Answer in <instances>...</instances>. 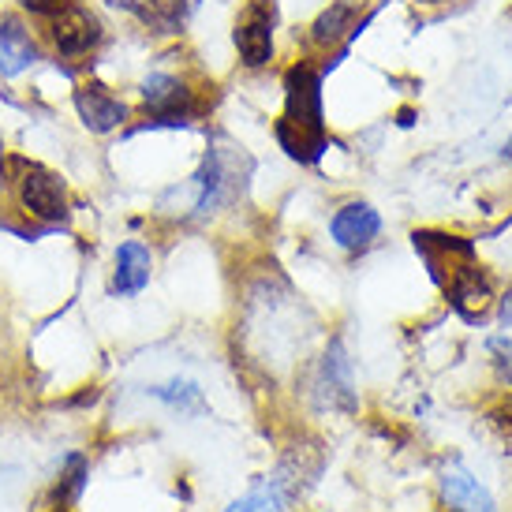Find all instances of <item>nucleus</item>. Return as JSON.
I'll list each match as a JSON object with an SVG mask.
<instances>
[{
    "label": "nucleus",
    "mask_w": 512,
    "mask_h": 512,
    "mask_svg": "<svg viewBox=\"0 0 512 512\" xmlns=\"http://www.w3.org/2000/svg\"><path fill=\"white\" fill-rule=\"evenodd\" d=\"M251 172H255V161L243 154V146L221 143L206 154L202 169L195 172L191 180H184L180 187H169V191L157 199V210L206 221L210 214L225 210L228 202L240 199V191Z\"/></svg>",
    "instance_id": "obj_1"
},
{
    "label": "nucleus",
    "mask_w": 512,
    "mask_h": 512,
    "mask_svg": "<svg viewBox=\"0 0 512 512\" xmlns=\"http://www.w3.org/2000/svg\"><path fill=\"white\" fill-rule=\"evenodd\" d=\"M277 143L292 161L314 165L326 154V124H322V72L299 60L285 75V116L277 120Z\"/></svg>",
    "instance_id": "obj_2"
},
{
    "label": "nucleus",
    "mask_w": 512,
    "mask_h": 512,
    "mask_svg": "<svg viewBox=\"0 0 512 512\" xmlns=\"http://www.w3.org/2000/svg\"><path fill=\"white\" fill-rule=\"evenodd\" d=\"M0 191H8L15 214L42 228H53L68 217V187L53 169H45L27 157H4L0 165Z\"/></svg>",
    "instance_id": "obj_3"
},
{
    "label": "nucleus",
    "mask_w": 512,
    "mask_h": 512,
    "mask_svg": "<svg viewBox=\"0 0 512 512\" xmlns=\"http://www.w3.org/2000/svg\"><path fill=\"white\" fill-rule=\"evenodd\" d=\"M139 94H143V109H146V120H150L146 128H184V124H191L199 116L195 90L169 72L146 75Z\"/></svg>",
    "instance_id": "obj_4"
},
{
    "label": "nucleus",
    "mask_w": 512,
    "mask_h": 512,
    "mask_svg": "<svg viewBox=\"0 0 512 512\" xmlns=\"http://www.w3.org/2000/svg\"><path fill=\"white\" fill-rule=\"evenodd\" d=\"M45 38H49V49L60 60H79V57H90L98 49L105 30H101L98 15L90 12V8H83L79 0H72L68 8H60L57 15L45 19Z\"/></svg>",
    "instance_id": "obj_5"
},
{
    "label": "nucleus",
    "mask_w": 512,
    "mask_h": 512,
    "mask_svg": "<svg viewBox=\"0 0 512 512\" xmlns=\"http://www.w3.org/2000/svg\"><path fill=\"white\" fill-rule=\"evenodd\" d=\"M273 27H277V0H251L240 12L232 42L243 68H266L273 60Z\"/></svg>",
    "instance_id": "obj_6"
},
{
    "label": "nucleus",
    "mask_w": 512,
    "mask_h": 512,
    "mask_svg": "<svg viewBox=\"0 0 512 512\" xmlns=\"http://www.w3.org/2000/svg\"><path fill=\"white\" fill-rule=\"evenodd\" d=\"M318 468H303V460L299 456H292V460H285L281 468L273 471V475H266L262 483L247 494V498H240V501H232L225 512H281L288 505V501L296 498L303 486L311 483L307 475H314Z\"/></svg>",
    "instance_id": "obj_7"
},
{
    "label": "nucleus",
    "mask_w": 512,
    "mask_h": 512,
    "mask_svg": "<svg viewBox=\"0 0 512 512\" xmlns=\"http://www.w3.org/2000/svg\"><path fill=\"white\" fill-rule=\"evenodd\" d=\"M445 292H449L453 307L464 314L468 322H483L486 314L494 311V299H498L490 273H486L475 258H471V262H460V266L445 277Z\"/></svg>",
    "instance_id": "obj_8"
},
{
    "label": "nucleus",
    "mask_w": 512,
    "mask_h": 512,
    "mask_svg": "<svg viewBox=\"0 0 512 512\" xmlns=\"http://www.w3.org/2000/svg\"><path fill=\"white\" fill-rule=\"evenodd\" d=\"M75 113H79V120L94 135H109V131L128 124L131 109L116 94H109L101 83H83L75 86Z\"/></svg>",
    "instance_id": "obj_9"
},
{
    "label": "nucleus",
    "mask_w": 512,
    "mask_h": 512,
    "mask_svg": "<svg viewBox=\"0 0 512 512\" xmlns=\"http://www.w3.org/2000/svg\"><path fill=\"white\" fill-rule=\"evenodd\" d=\"M42 60V45L30 34L27 19L23 15H0V75H15L30 72L34 64Z\"/></svg>",
    "instance_id": "obj_10"
},
{
    "label": "nucleus",
    "mask_w": 512,
    "mask_h": 512,
    "mask_svg": "<svg viewBox=\"0 0 512 512\" xmlns=\"http://www.w3.org/2000/svg\"><path fill=\"white\" fill-rule=\"evenodd\" d=\"M116 12L139 19L154 34H180L199 0H105Z\"/></svg>",
    "instance_id": "obj_11"
},
{
    "label": "nucleus",
    "mask_w": 512,
    "mask_h": 512,
    "mask_svg": "<svg viewBox=\"0 0 512 512\" xmlns=\"http://www.w3.org/2000/svg\"><path fill=\"white\" fill-rule=\"evenodd\" d=\"M329 236L344 251H363L382 236V217L370 202H348L329 221Z\"/></svg>",
    "instance_id": "obj_12"
},
{
    "label": "nucleus",
    "mask_w": 512,
    "mask_h": 512,
    "mask_svg": "<svg viewBox=\"0 0 512 512\" xmlns=\"http://www.w3.org/2000/svg\"><path fill=\"white\" fill-rule=\"evenodd\" d=\"M318 393L326 397L329 408H356V382H352V359L344 352V341L333 337L322 356V374H318Z\"/></svg>",
    "instance_id": "obj_13"
},
{
    "label": "nucleus",
    "mask_w": 512,
    "mask_h": 512,
    "mask_svg": "<svg viewBox=\"0 0 512 512\" xmlns=\"http://www.w3.org/2000/svg\"><path fill=\"white\" fill-rule=\"evenodd\" d=\"M441 498H445L449 512H498L490 490L460 460H453L449 468L441 471Z\"/></svg>",
    "instance_id": "obj_14"
},
{
    "label": "nucleus",
    "mask_w": 512,
    "mask_h": 512,
    "mask_svg": "<svg viewBox=\"0 0 512 512\" xmlns=\"http://www.w3.org/2000/svg\"><path fill=\"white\" fill-rule=\"evenodd\" d=\"M154 273V255L139 240H128L116 247V270H113V292L116 296H139L150 285Z\"/></svg>",
    "instance_id": "obj_15"
},
{
    "label": "nucleus",
    "mask_w": 512,
    "mask_h": 512,
    "mask_svg": "<svg viewBox=\"0 0 512 512\" xmlns=\"http://www.w3.org/2000/svg\"><path fill=\"white\" fill-rule=\"evenodd\" d=\"M359 8H363V0H333V8H326V12L314 19L311 42L318 45V49H329V45L341 42L348 30L356 34L359 27H352V19H356Z\"/></svg>",
    "instance_id": "obj_16"
},
{
    "label": "nucleus",
    "mask_w": 512,
    "mask_h": 512,
    "mask_svg": "<svg viewBox=\"0 0 512 512\" xmlns=\"http://www.w3.org/2000/svg\"><path fill=\"white\" fill-rule=\"evenodd\" d=\"M150 393H154L161 404H169L172 412H180V415H202V412H206V397H202V389L195 382L154 385Z\"/></svg>",
    "instance_id": "obj_17"
},
{
    "label": "nucleus",
    "mask_w": 512,
    "mask_h": 512,
    "mask_svg": "<svg viewBox=\"0 0 512 512\" xmlns=\"http://www.w3.org/2000/svg\"><path fill=\"white\" fill-rule=\"evenodd\" d=\"M86 471H90V464H86L83 453L68 456V464H64V471H60V483H57V501H60V505H72V501L83 494Z\"/></svg>",
    "instance_id": "obj_18"
},
{
    "label": "nucleus",
    "mask_w": 512,
    "mask_h": 512,
    "mask_svg": "<svg viewBox=\"0 0 512 512\" xmlns=\"http://www.w3.org/2000/svg\"><path fill=\"white\" fill-rule=\"evenodd\" d=\"M490 356H494V367L505 382L512 385V337H494L490 341Z\"/></svg>",
    "instance_id": "obj_19"
},
{
    "label": "nucleus",
    "mask_w": 512,
    "mask_h": 512,
    "mask_svg": "<svg viewBox=\"0 0 512 512\" xmlns=\"http://www.w3.org/2000/svg\"><path fill=\"white\" fill-rule=\"evenodd\" d=\"M23 12H30V15H38V19H49V15H57L60 8H68L72 0H15Z\"/></svg>",
    "instance_id": "obj_20"
},
{
    "label": "nucleus",
    "mask_w": 512,
    "mask_h": 512,
    "mask_svg": "<svg viewBox=\"0 0 512 512\" xmlns=\"http://www.w3.org/2000/svg\"><path fill=\"white\" fill-rule=\"evenodd\" d=\"M505 157H509V161H512V139H509V143H505Z\"/></svg>",
    "instance_id": "obj_21"
}]
</instances>
